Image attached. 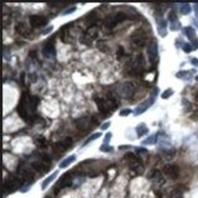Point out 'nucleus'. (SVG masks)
I'll return each mask as SVG.
<instances>
[{"instance_id":"obj_1","label":"nucleus","mask_w":198,"mask_h":198,"mask_svg":"<svg viewBox=\"0 0 198 198\" xmlns=\"http://www.w3.org/2000/svg\"><path fill=\"white\" fill-rule=\"evenodd\" d=\"M126 19H128V15H126L124 11H119V12H116V14L109 16V17L103 22V29H104L105 31L111 30V29H114L118 24L123 22V21L126 20Z\"/></svg>"},{"instance_id":"obj_2","label":"nucleus","mask_w":198,"mask_h":198,"mask_svg":"<svg viewBox=\"0 0 198 198\" xmlns=\"http://www.w3.org/2000/svg\"><path fill=\"white\" fill-rule=\"evenodd\" d=\"M29 111H30V97L25 92V93H22L21 99H20V103H19V106H17V113L22 119L26 120L27 116H29Z\"/></svg>"},{"instance_id":"obj_3","label":"nucleus","mask_w":198,"mask_h":198,"mask_svg":"<svg viewBox=\"0 0 198 198\" xmlns=\"http://www.w3.org/2000/svg\"><path fill=\"white\" fill-rule=\"evenodd\" d=\"M125 159H126V161H128V165L129 167L134 170V171H136V172H139V173H141L142 172V170H144V165H142V162H141V160H140V157H137L135 154H132V152H129V154H126L125 155Z\"/></svg>"},{"instance_id":"obj_4","label":"nucleus","mask_w":198,"mask_h":198,"mask_svg":"<svg viewBox=\"0 0 198 198\" xmlns=\"http://www.w3.org/2000/svg\"><path fill=\"white\" fill-rule=\"evenodd\" d=\"M73 173H65V175H62L61 176V178L58 180V182L56 183V186H55V195H57L60 191H62L63 188H66V187H69L71 186V183H72V181H73Z\"/></svg>"},{"instance_id":"obj_5","label":"nucleus","mask_w":198,"mask_h":198,"mask_svg":"<svg viewBox=\"0 0 198 198\" xmlns=\"http://www.w3.org/2000/svg\"><path fill=\"white\" fill-rule=\"evenodd\" d=\"M135 91H136V88H135V84L132 82H125L120 86L118 92H119V96L123 98H131Z\"/></svg>"},{"instance_id":"obj_6","label":"nucleus","mask_w":198,"mask_h":198,"mask_svg":"<svg viewBox=\"0 0 198 198\" xmlns=\"http://www.w3.org/2000/svg\"><path fill=\"white\" fill-rule=\"evenodd\" d=\"M73 145V139L72 137H63L61 141H58V142H56L55 144V146H53V150H55V152L56 154H63L65 151H66L68 147H71Z\"/></svg>"},{"instance_id":"obj_7","label":"nucleus","mask_w":198,"mask_h":198,"mask_svg":"<svg viewBox=\"0 0 198 198\" xmlns=\"http://www.w3.org/2000/svg\"><path fill=\"white\" fill-rule=\"evenodd\" d=\"M131 42L137 47H144L147 42V36L142 30H136L131 35Z\"/></svg>"},{"instance_id":"obj_8","label":"nucleus","mask_w":198,"mask_h":198,"mask_svg":"<svg viewBox=\"0 0 198 198\" xmlns=\"http://www.w3.org/2000/svg\"><path fill=\"white\" fill-rule=\"evenodd\" d=\"M98 29L97 27H89L86 32H84V35H83V42L86 43V45H91L93 41H96L97 38H98Z\"/></svg>"},{"instance_id":"obj_9","label":"nucleus","mask_w":198,"mask_h":198,"mask_svg":"<svg viewBox=\"0 0 198 198\" xmlns=\"http://www.w3.org/2000/svg\"><path fill=\"white\" fill-rule=\"evenodd\" d=\"M164 173L166 175V177L171 178V180H176L180 176V167L177 165L170 164V165L164 166Z\"/></svg>"},{"instance_id":"obj_10","label":"nucleus","mask_w":198,"mask_h":198,"mask_svg":"<svg viewBox=\"0 0 198 198\" xmlns=\"http://www.w3.org/2000/svg\"><path fill=\"white\" fill-rule=\"evenodd\" d=\"M29 21H30L31 27H33V29H40L47 24V19L42 15H31L29 17Z\"/></svg>"},{"instance_id":"obj_11","label":"nucleus","mask_w":198,"mask_h":198,"mask_svg":"<svg viewBox=\"0 0 198 198\" xmlns=\"http://www.w3.org/2000/svg\"><path fill=\"white\" fill-rule=\"evenodd\" d=\"M42 55L46 58H53L56 56V47H55V42L53 41H48L43 45L42 47Z\"/></svg>"},{"instance_id":"obj_12","label":"nucleus","mask_w":198,"mask_h":198,"mask_svg":"<svg viewBox=\"0 0 198 198\" xmlns=\"http://www.w3.org/2000/svg\"><path fill=\"white\" fill-rule=\"evenodd\" d=\"M147 55H149V60L152 65H155L157 62L159 58V51H157V43L155 41H152L149 47H147Z\"/></svg>"},{"instance_id":"obj_13","label":"nucleus","mask_w":198,"mask_h":198,"mask_svg":"<svg viewBox=\"0 0 198 198\" xmlns=\"http://www.w3.org/2000/svg\"><path fill=\"white\" fill-rule=\"evenodd\" d=\"M155 101V98H152V97H150V99H147V100H145V101H142L141 104H139L137 106H136V109H135V111H134V114L135 115H140V114H142V113H145L151 105H152V103Z\"/></svg>"},{"instance_id":"obj_14","label":"nucleus","mask_w":198,"mask_h":198,"mask_svg":"<svg viewBox=\"0 0 198 198\" xmlns=\"http://www.w3.org/2000/svg\"><path fill=\"white\" fill-rule=\"evenodd\" d=\"M156 25H157V29H159V33L164 37L166 36V30H167V22L166 20L160 15L156 17Z\"/></svg>"},{"instance_id":"obj_15","label":"nucleus","mask_w":198,"mask_h":198,"mask_svg":"<svg viewBox=\"0 0 198 198\" xmlns=\"http://www.w3.org/2000/svg\"><path fill=\"white\" fill-rule=\"evenodd\" d=\"M69 25H65L62 29H61V31H60V37H61V40L65 42V43H69L71 42V33H69Z\"/></svg>"},{"instance_id":"obj_16","label":"nucleus","mask_w":198,"mask_h":198,"mask_svg":"<svg viewBox=\"0 0 198 198\" xmlns=\"http://www.w3.org/2000/svg\"><path fill=\"white\" fill-rule=\"evenodd\" d=\"M15 30H16V33H19L21 36H29V29H27V26L24 22H19L16 25Z\"/></svg>"},{"instance_id":"obj_17","label":"nucleus","mask_w":198,"mask_h":198,"mask_svg":"<svg viewBox=\"0 0 198 198\" xmlns=\"http://www.w3.org/2000/svg\"><path fill=\"white\" fill-rule=\"evenodd\" d=\"M149 132V129H147V126L144 124V123H141V124H139L137 126H136V135L139 136V137H142L144 135H146Z\"/></svg>"},{"instance_id":"obj_18","label":"nucleus","mask_w":198,"mask_h":198,"mask_svg":"<svg viewBox=\"0 0 198 198\" xmlns=\"http://www.w3.org/2000/svg\"><path fill=\"white\" fill-rule=\"evenodd\" d=\"M74 161H76V155H71V156H68L67 159L62 160V161L60 162V168H66V167H68L71 164H73Z\"/></svg>"},{"instance_id":"obj_19","label":"nucleus","mask_w":198,"mask_h":198,"mask_svg":"<svg viewBox=\"0 0 198 198\" xmlns=\"http://www.w3.org/2000/svg\"><path fill=\"white\" fill-rule=\"evenodd\" d=\"M57 175H58V172L56 171V172H53L51 176H48V177H47V178H46V180L42 182V185H41V188H42V190H46V188L48 187V185H50V183H51V182H52V181H53V180L57 177Z\"/></svg>"},{"instance_id":"obj_20","label":"nucleus","mask_w":198,"mask_h":198,"mask_svg":"<svg viewBox=\"0 0 198 198\" xmlns=\"http://www.w3.org/2000/svg\"><path fill=\"white\" fill-rule=\"evenodd\" d=\"M152 182H154V185H156V186H161V185L165 183V178L162 177V175H161L160 172H156V173L152 176Z\"/></svg>"},{"instance_id":"obj_21","label":"nucleus","mask_w":198,"mask_h":198,"mask_svg":"<svg viewBox=\"0 0 198 198\" xmlns=\"http://www.w3.org/2000/svg\"><path fill=\"white\" fill-rule=\"evenodd\" d=\"M76 124H77V126H78L79 129H87V128L89 126V119H87V118H81V119H78V120L76 121Z\"/></svg>"},{"instance_id":"obj_22","label":"nucleus","mask_w":198,"mask_h":198,"mask_svg":"<svg viewBox=\"0 0 198 198\" xmlns=\"http://www.w3.org/2000/svg\"><path fill=\"white\" fill-rule=\"evenodd\" d=\"M185 35L188 37V40H191V42H193L195 40H197L196 38V31H195L193 27H186L185 29Z\"/></svg>"},{"instance_id":"obj_23","label":"nucleus","mask_w":198,"mask_h":198,"mask_svg":"<svg viewBox=\"0 0 198 198\" xmlns=\"http://www.w3.org/2000/svg\"><path fill=\"white\" fill-rule=\"evenodd\" d=\"M176 77L180 78V79H185V81H188L192 78V73L191 72H187V71H181L178 73H176Z\"/></svg>"},{"instance_id":"obj_24","label":"nucleus","mask_w":198,"mask_h":198,"mask_svg":"<svg viewBox=\"0 0 198 198\" xmlns=\"http://www.w3.org/2000/svg\"><path fill=\"white\" fill-rule=\"evenodd\" d=\"M178 9L181 11V14L187 15L191 12V5L190 4H178Z\"/></svg>"},{"instance_id":"obj_25","label":"nucleus","mask_w":198,"mask_h":198,"mask_svg":"<svg viewBox=\"0 0 198 198\" xmlns=\"http://www.w3.org/2000/svg\"><path fill=\"white\" fill-rule=\"evenodd\" d=\"M157 136H159L157 134H152V135H150L146 140H144L142 144H144V145H154V144H156V141H157V139H156Z\"/></svg>"},{"instance_id":"obj_26","label":"nucleus","mask_w":198,"mask_h":198,"mask_svg":"<svg viewBox=\"0 0 198 198\" xmlns=\"http://www.w3.org/2000/svg\"><path fill=\"white\" fill-rule=\"evenodd\" d=\"M100 136H101V134H100V132H94V134H92V135H91V136H89V137H88V139H87V140H86V141L83 142V146L88 145L89 142H93L94 140H97V139H99Z\"/></svg>"},{"instance_id":"obj_27","label":"nucleus","mask_w":198,"mask_h":198,"mask_svg":"<svg viewBox=\"0 0 198 198\" xmlns=\"http://www.w3.org/2000/svg\"><path fill=\"white\" fill-rule=\"evenodd\" d=\"M38 101H40V100H38L37 97H32V98H30V111H31V113L36 111Z\"/></svg>"},{"instance_id":"obj_28","label":"nucleus","mask_w":198,"mask_h":198,"mask_svg":"<svg viewBox=\"0 0 198 198\" xmlns=\"http://www.w3.org/2000/svg\"><path fill=\"white\" fill-rule=\"evenodd\" d=\"M35 142H36V145H37L38 147H45V146L47 145V140H46L43 136H37L36 140H35Z\"/></svg>"},{"instance_id":"obj_29","label":"nucleus","mask_w":198,"mask_h":198,"mask_svg":"<svg viewBox=\"0 0 198 198\" xmlns=\"http://www.w3.org/2000/svg\"><path fill=\"white\" fill-rule=\"evenodd\" d=\"M99 150H100L101 152H113V151H114V147L110 146V145H108V144H103Z\"/></svg>"},{"instance_id":"obj_30","label":"nucleus","mask_w":198,"mask_h":198,"mask_svg":"<svg viewBox=\"0 0 198 198\" xmlns=\"http://www.w3.org/2000/svg\"><path fill=\"white\" fill-rule=\"evenodd\" d=\"M176 21H178V20H177V16H176V14H175L173 11H171V12L168 14V24H172V22H176Z\"/></svg>"},{"instance_id":"obj_31","label":"nucleus","mask_w":198,"mask_h":198,"mask_svg":"<svg viewBox=\"0 0 198 198\" xmlns=\"http://www.w3.org/2000/svg\"><path fill=\"white\" fill-rule=\"evenodd\" d=\"M172 94H173V91H172L171 88H168L167 91H165V92L161 94V98H162V99H167L168 97H171Z\"/></svg>"},{"instance_id":"obj_32","label":"nucleus","mask_w":198,"mask_h":198,"mask_svg":"<svg viewBox=\"0 0 198 198\" xmlns=\"http://www.w3.org/2000/svg\"><path fill=\"white\" fill-rule=\"evenodd\" d=\"M77 10V6H71V7H68V9H66L65 11H62L61 14L62 15H68V14H73L74 11Z\"/></svg>"},{"instance_id":"obj_33","label":"nucleus","mask_w":198,"mask_h":198,"mask_svg":"<svg viewBox=\"0 0 198 198\" xmlns=\"http://www.w3.org/2000/svg\"><path fill=\"white\" fill-rule=\"evenodd\" d=\"M181 27V24L178 22V21H176V22H172V24H170V29L172 30V31H177L178 29Z\"/></svg>"},{"instance_id":"obj_34","label":"nucleus","mask_w":198,"mask_h":198,"mask_svg":"<svg viewBox=\"0 0 198 198\" xmlns=\"http://www.w3.org/2000/svg\"><path fill=\"white\" fill-rule=\"evenodd\" d=\"M182 48H183V51H185L186 53H190V52L193 50V47H192V45H191V43H183Z\"/></svg>"},{"instance_id":"obj_35","label":"nucleus","mask_w":198,"mask_h":198,"mask_svg":"<svg viewBox=\"0 0 198 198\" xmlns=\"http://www.w3.org/2000/svg\"><path fill=\"white\" fill-rule=\"evenodd\" d=\"M132 111L130 110V109H123L119 114H120V116H126V115H129V114H131Z\"/></svg>"},{"instance_id":"obj_36","label":"nucleus","mask_w":198,"mask_h":198,"mask_svg":"<svg viewBox=\"0 0 198 198\" xmlns=\"http://www.w3.org/2000/svg\"><path fill=\"white\" fill-rule=\"evenodd\" d=\"M124 53H125V52H124V48H123V47H119V48H118V58L120 60V58L124 56Z\"/></svg>"},{"instance_id":"obj_37","label":"nucleus","mask_w":198,"mask_h":198,"mask_svg":"<svg viewBox=\"0 0 198 198\" xmlns=\"http://www.w3.org/2000/svg\"><path fill=\"white\" fill-rule=\"evenodd\" d=\"M110 126V121H106V123H104V124H101V126H100V129L101 130H106Z\"/></svg>"},{"instance_id":"obj_38","label":"nucleus","mask_w":198,"mask_h":198,"mask_svg":"<svg viewBox=\"0 0 198 198\" xmlns=\"http://www.w3.org/2000/svg\"><path fill=\"white\" fill-rule=\"evenodd\" d=\"M171 198H183V196H182V193H180V192H175V193L171 196Z\"/></svg>"},{"instance_id":"obj_39","label":"nucleus","mask_w":198,"mask_h":198,"mask_svg":"<svg viewBox=\"0 0 198 198\" xmlns=\"http://www.w3.org/2000/svg\"><path fill=\"white\" fill-rule=\"evenodd\" d=\"M110 137H111V132H108V134L105 135V139H104V144H108V141L110 140Z\"/></svg>"},{"instance_id":"obj_40","label":"nucleus","mask_w":198,"mask_h":198,"mask_svg":"<svg viewBox=\"0 0 198 198\" xmlns=\"http://www.w3.org/2000/svg\"><path fill=\"white\" fill-rule=\"evenodd\" d=\"M136 151H137V152H140V154H147V151H146L145 149H142V147H137V149H136Z\"/></svg>"},{"instance_id":"obj_41","label":"nucleus","mask_w":198,"mask_h":198,"mask_svg":"<svg viewBox=\"0 0 198 198\" xmlns=\"http://www.w3.org/2000/svg\"><path fill=\"white\" fill-rule=\"evenodd\" d=\"M191 63H192L193 66H198V60L197 58H192V60H191Z\"/></svg>"},{"instance_id":"obj_42","label":"nucleus","mask_w":198,"mask_h":198,"mask_svg":"<svg viewBox=\"0 0 198 198\" xmlns=\"http://www.w3.org/2000/svg\"><path fill=\"white\" fill-rule=\"evenodd\" d=\"M120 150H125V149H131V146H126V145H123V146H119Z\"/></svg>"},{"instance_id":"obj_43","label":"nucleus","mask_w":198,"mask_h":198,"mask_svg":"<svg viewBox=\"0 0 198 198\" xmlns=\"http://www.w3.org/2000/svg\"><path fill=\"white\" fill-rule=\"evenodd\" d=\"M193 7H195V12H196V15L198 16V4H195V5H193Z\"/></svg>"},{"instance_id":"obj_44","label":"nucleus","mask_w":198,"mask_h":198,"mask_svg":"<svg viewBox=\"0 0 198 198\" xmlns=\"http://www.w3.org/2000/svg\"><path fill=\"white\" fill-rule=\"evenodd\" d=\"M52 30H53V27H52V26H50L48 29H46V31H45V32H43V33H48V32H51Z\"/></svg>"},{"instance_id":"obj_45","label":"nucleus","mask_w":198,"mask_h":198,"mask_svg":"<svg viewBox=\"0 0 198 198\" xmlns=\"http://www.w3.org/2000/svg\"><path fill=\"white\" fill-rule=\"evenodd\" d=\"M196 79H197V81H198V76H197V77H196Z\"/></svg>"}]
</instances>
